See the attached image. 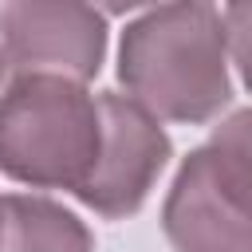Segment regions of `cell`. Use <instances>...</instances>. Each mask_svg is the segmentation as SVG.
I'll list each match as a JSON object with an SVG mask.
<instances>
[{
	"mask_svg": "<svg viewBox=\"0 0 252 252\" xmlns=\"http://www.w3.org/2000/svg\"><path fill=\"white\" fill-rule=\"evenodd\" d=\"M110 28L91 4L12 0L0 4V47L16 75H59L91 83L106 63Z\"/></svg>",
	"mask_w": 252,
	"mask_h": 252,
	"instance_id": "5",
	"label": "cell"
},
{
	"mask_svg": "<svg viewBox=\"0 0 252 252\" xmlns=\"http://www.w3.org/2000/svg\"><path fill=\"white\" fill-rule=\"evenodd\" d=\"M224 24V43H228V63L236 67L244 91H252V0L220 8Z\"/></svg>",
	"mask_w": 252,
	"mask_h": 252,
	"instance_id": "7",
	"label": "cell"
},
{
	"mask_svg": "<svg viewBox=\"0 0 252 252\" xmlns=\"http://www.w3.org/2000/svg\"><path fill=\"white\" fill-rule=\"evenodd\" d=\"M98 161L75 197L102 220H126L150 201L158 177L173 158V142L165 126L122 91H98Z\"/></svg>",
	"mask_w": 252,
	"mask_h": 252,
	"instance_id": "4",
	"label": "cell"
},
{
	"mask_svg": "<svg viewBox=\"0 0 252 252\" xmlns=\"http://www.w3.org/2000/svg\"><path fill=\"white\" fill-rule=\"evenodd\" d=\"M8 79V59H4V47H0V83Z\"/></svg>",
	"mask_w": 252,
	"mask_h": 252,
	"instance_id": "8",
	"label": "cell"
},
{
	"mask_svg": "<svg viewBox=\"0 0 252 252\" xmlns=\"http://www.w3.org/2000/svg\"><path fill=\"white\" fill-rule=\"evenodd\" d=\"M102 114L87 83L16 75L0 91V173L28 189L79 193L98 161Z\"/></svg>",
	"mask_w": 252,
	"mask_h": 252,
	"instance_id": "2",
	"label": "cell"
},
{
	"mask_svg": "<svg viewBox=\"0 0 252 252\" xmlns=\"http://www.w3.org/2000/svg\"><path fill=\"white\" fill-rule=\"evenodd\" d=\"M173 252H252V106L232 110L181 158L161 201Z\"/></svg>",
	"mask_w": 252,
	"mask_h": 252,
	"instance_id": "3",
	"label": "cell"
},
{
	"mask_svg": "<svg viewBox=\"0 0 252 252\" xmlns=\"http://www.w3.org/2000/svg\"><path fill=\"white\" fill-rule=\"evenodd\" d=\"M0 252H94L91 224L55 197H0Z\"/></svg>",
	"mask_w": 252,
	"mask_h": 252,
	"instance_id": "6",
	"label": "cell"
},
{
	"mask_svg": "<svg viewBox=\"0 0 252 252\" xmlns=\"http://www.w3.org/2000/svg\"><path fill=\"white\" fill-rule=\"evenodd\" d=\"M118 83L158 122L205 126L232 102L220 8L158 4L122 28Z\"/></svg>",
	"mask_w": 252,
	"mask_h": 252,
	"instance_id": "1",
	"label": "cell"
}]
</instances>
